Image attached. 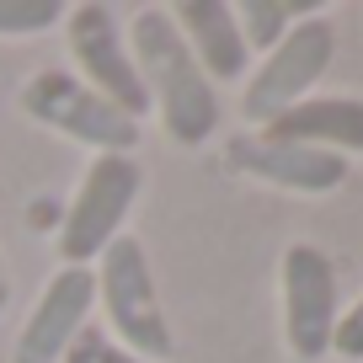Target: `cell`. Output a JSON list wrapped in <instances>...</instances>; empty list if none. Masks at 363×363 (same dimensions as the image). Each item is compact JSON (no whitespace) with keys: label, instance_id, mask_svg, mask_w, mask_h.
I'll return each mask as SVG.
<instances>
[{"label":"cell","instance_id":"obj_1","mask_svg":"<svg viewBox=\"0 0 363 363\" xmlns=\"http://www.w3.org/2000/svg\"><path fill=\"white\" fill-rule=\"evenodd\" d=\"M128 54H134V69L145 80L150 113H160V123H166V134L177 145L198 150L203 139H214V128H219L214 80L187 54L177 22H171V6L134 11V22H128Z\"/></svg>","mask_w":363,"mask_h":363},{"label":"cell","instance_id":"obj_2","mask_svg":"<svg viewBox=\"0 0 363 363\" xmlns=\"http://www.w3.org/2000/svg\"><path fill=\"white\" fill-rule=\"evenodd\" d=\"M91 278H96V305H102L107 326H113L107 337L118 347H128L145 363H166L177 352V337H171L160 294H155V267L145 257V240L118 235L91 262Z\"/></svg>","mask_w":363,"mask_h":363},{"label":"cell","instance_id":"obj_3","mask_svg":"<svg viewBox=\"0 0 363 363\" xmlns=\"http://www.w3.org/2000/svg\"><path fill=\"white\" fill-rule=\"evenodd\" d=\"M145 187V171L134 155H91L75 198L65 203L59 219V267H91L118 235H123L134 198Z\"/></svg>","mask_w":363,"mask_h":363},{"label":"cell","instance_id":"obj_4","mask_svg":"<svg viewBox=\"0 0 363 363\" xmlns=\"http://www.w3.org/2000/svg\"><path fill=\"white\" fill-rule=\"evenodd\" d=\"M16 102H22V113L33 123L54 128V134L75 139V145L96 150V155H134L139 139H145V123L118 113L107 96H96L75 69H38L16 91Z\"/></svg>","mask_w":363,"mask_h":363},{"label":"cell","instance_id":"obj_5","mask_svg":"<svg viewBox=\"0 0 363 363\" xmlns=\"http://www.w3.org/2000/svg\"><path fill=\"white\" fill-rule=\"evenodd\" d=\"M331 54H337V27L331 16H305L284 33V43H272L262 54V65L246 75V91H240V113H246L251 128H267L272 118H284L289 107H299L305 96H315L320 75L331 69Z\"/></svg>","mask_w":363,"mask_h":363},{"label":"cell","instance_id":"obj_6","mask_svg":"<svg viewBox=\"0 0 363 363\" xmlns=\"http://www.w3.org/2000/svg\"><path fill=\"white\" fill-rule=\"evenodd\" d=\"M337 267L315 240H294L278 262V320H284V347L299 363H320L337 337Z\"/></svg>","mask_w":363,"mask_h":363},{"label":"cell","instance_id":"obj_7","mask_svg":"<svg viewBox=\"0 0 363 363\" xmlns=\"http://www.w3.org/2000/svg\"><path fill=\"white\" fill-rule=\"evenodd\" d=\"M65 38H69L75 75L86 80L96 96H107L118 113L145 123L150 96H145V80H139V69H134V54H128V38H123V27H118L113 6H96V0L65 6Z\"/></svg>","mask_w":363,"mask_h":363},{"label":"cell","instance_id":"obj_8","mask_svg":"<svg viewBox=\"0 0 363 363\" xmlns=\"http://www.w3.org/2000/svg\"><path fill=\"white\" fill-rule=\"evenodd\" d=\"M225 166L240 171V177L267 182V187H284V193H305V198H326L347 182V160L342 155L315 150V145H294V139H272L262 128L230 139Z\"/></svg>","mask_w":363,"mask_h":363},{"label":"cell","instance_id":"obj_9","mask_svg":"<svg viewBox=\"0 0 363 363\" xmlns=\"http://www.w3.org/2000/svg\"><path fill=\"white\" fill-rule=\"evenodd\" d=\"M91 305H96V278H91V267H59L43 284L27 326L16 331L11 363H59L65 347L75 342V331L91 326Z\"/></svg>","mask_w":363,"mask_h":363},{"label":"cell","instance_id":"obj_10","mask_svg":"<svg viewBox=\"0 0 363 363\" xmlns=\"http://www.w3.org/2000/svg\"><path fill=\"white\" fill-rule=\"evenodd\" d=\"M171 22H177L187 54L198 59V69L208 80L251 75V48L235 27V6H225V0H182V6H171Z\"/></svg>","mask_w":363,"mask_h":363},{"label":"cell","instance_id":"obj_11","mask_svg":"<svg viewBox=\"0 0 363 363\" xmlns=\"http://www.w3.org/2000/svg\"><path fill=\"white\" fill-rule=\"evenodd\" d=\"M262 134L294 139V145H315L331 155H363V96H305L289 107L284 118H272Z\"/></svg>","mask_w":363,"mask_h":363},{"label":"cell","instance_id":"obj_12","mask_svg":"<svg viewBox=\"0 0 363 363\" xmlns=\"http://www.w3.org/2000/svg\"><path fill=\"white\" fill-rule=\"evenodd\" d=\"M305 16H315V6H305V0H240L235 6V27L246 48H262V54L272 43H284V33Z\"/></svg>","mask_w":363,"mask_h":363},{"label":"cell","instance_id":"obj_13","mask_svg":"<svg viewBox=\"0 0 363 363\" xmlns=\"http://www.w3.org/2000/svg\"><path fill=\"white\" fill-rule=\"evenodd\" d=\"M65 22L59 0H0V38H33Z\"/></svg>","mask_w":363,"mask_h":363},{"label":"cell","instance_id":"obj_14","mask_svg":"<svg viewBox=\"0 0 363 363\" xmlns=\"http://www.w3.org/2000/svg\"><path fill=\"white\" fill-rule=\"evenodd\" d=\"M59 363H145V358H134L128 347H118L102 326H80L75 342L65 347V358H59Z\"/></svg>","mask_w":363,"mask_h":363},{"label":"cell","instance_id":"obj_15","mask_svg":"<svg viewBox=\"0 0 363 363\" xmlns=\"http://www.w3.org/2000/svg\"><path fill=\"white\" fill-rule=\"evenodd\" d=\"M331 352H337V358H347V363H363V294L337 315V337H331Z\"/></svg>","mask_w":363,"mask_h":363},{"label":"cell","instance_id":"obj_16","mask_svg":"<svg viewBox=\"0 0 363 363\" xmlns=\"http://www.w3.org/2000/svg\"><path fill=\"white\" fill-rule=\"evenodd\" d=\"M6 299H11V284H6V267H0V310H6Z\"/></svg>","mask_w":363,"mask_h":363}]
</instances>
